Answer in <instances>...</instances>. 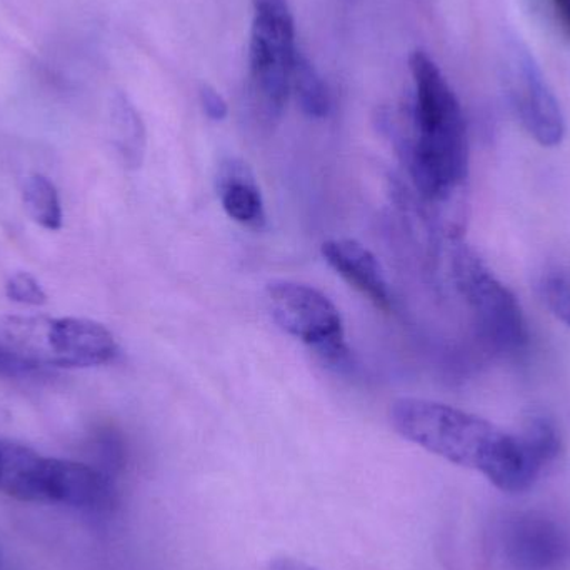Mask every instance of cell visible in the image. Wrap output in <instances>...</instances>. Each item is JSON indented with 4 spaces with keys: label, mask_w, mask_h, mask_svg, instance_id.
Listing matches in <instances>:
<instances>
[{
    "label": "cell",
    "mask_w": 570,
    "mask_h": 570,
    "mask_svg": "<svg viewBox=\"0 0 570 570\" xmlns=\"http://www.w3.org/2000/svg\"><path fill=\"white\" fill-rule=\"evenodd\" d=\"M415 83V137L411 170L429 199H444L468 176L464 114L438 63L417 50L411 56Z\"/></svg>",
    "instance_id": "1"
},
{
    "label": "cell",
    "mask_w": 570,
    "mask_h": 570,
    "mask_svg": "<svg viewBox=\"0 0 570 570\" xmlns=\"http://www.w3.org/2000/svg\"><path fill=\"white\" fill-rule=\"evenodd\" d=\"M391 422L405 441L481 474L508 435L479 415L425 399L395 401L391 407Z\"/></svg>",
    "instance_id": "2"
},
{
    "label": "cell",
    "mask_w": 570,
    "mask_h": 570,
    "mask_svg": "<svg viewBox=\"0 0 570 570\" xmlns=\"http://www.w3.org/2000/svg\"><path fill=\"white\" fill-rule=\"evenodd\" d=\"M0 342L40 372L97 367L119 354L112 332L82 317H9L0 324Z\"/></svg>",
    "instance_id": "3"
},
{
    "label": "cell",
    "mask_w": 570,
    "mask_h": 570,
    "mask_svg": "<svg viewBox=\"0 0 570 570\" xmlns=\"http://www.w3.org/2000/svg\"><path fill=\"white\" fill-rule=\"evenodd\" d=\"M454 271L459 288L489 344L505 355L522 354L531 335L524 311L511 288L469 249L455 254Z\"/></svg>",
    "instance_id": "4"
},
{
    "label": "cell",
    "mask_w": 570,
    "mask_h": 570,
    "mask_svg": "<svg viewBox=\"0 0 570 570\" xmlns=\"http://www.w3.org/2000/svg\"><path fill=\"white\" fill-rule=\"evenodd\" d=\"M250 76L271 114H279L291 96L292 70L298 50L287 0H253Z\"/></svg>",
    "instance_id": "5"
},
{
    "label": "cell",
    "mask_w": 570,
    "mask_h": 570,
    "mask_svg": "<svg viewBox=\"0 0 570 570\" xmlns=\"http://www.w3.org/2000/svg\"><path fill=\"white\" fill-rule=\"evenodd\" d=\"M267 302L274 321L288 335L311 345L328 362H345L348 351L341 312L321 291L283 281L267 287Z\"/></svg>",
    "instance_id": "6"
},
{
    "label": "cell",
    "mask_w": 570,
    "mask_h": 570,
    "mask_svg": "<svg viewBox=\"0 0 570 570\" xmlns=\"http://www.w3.org/2000/svg\"><path fill=\"white\" fill-rule=\"evenodd\" d=\"M561 434L554 422L532 417L518 434L508 432L484 475L505 494H522L541 478L542 471L561 454Z\"/></svg>",
    "instance_id": "7"
},
{
    "label": "cell",
    "mask_w": 570,
    "mask_h": 570,
    "mask_svg": "<svg viewBox=\"0 0 570 570\" xmlns=\"http://www.w3.org/2000/svg\"><path fill=\"white\" fill-rule=\"evenodd\" d=\"M505 82L515 114L529 136L542 147H556L566 136L561 106L549 89L534 57L514 46L505 60Z\"/></svg>",
    "instance_id": "8"
},
{
    "label": "cell",
    "mask_w": 570,
    "mask_h": 570,
    "mask_svg": "<svg viewBox=\"0 0 570 570\" xmlns=\"http://www.w3.org/2000/svg\"><path fill=\"white\" fill-rule=\"evenodd\" d=\"M499 551L512 570H561L570 561V531L546 512H515L499 528Z\"/></svg>",
    "instance_id": "9"
},
{
    "label": "cell",
    "mask_w": 570,
    "mask_h": 570,
    "mask_svg": "<svg viewBox=\"0 0 570 570\" xmlns=\"http://www.w3.org/2000/svg\"><path fill=\"white\" fill-rule=\"evenodd\" d=\"M57 459L0 441V492L27 502H52Z\"/></svg>",
    "instance_id": "10"
},
{
    "label": "cell",
    "mask_w": 570,
    "mask_h": 570,
    "mask_svg": "<svg viewBox=\"0 0 570 570\" xmlns=\"http://www.w3.org/2000/svg\"><path fill=\"white\" fill-rule=\"evenodd\" d=\"M325 263L345 281L367 295L382 311L391 308V292L381 264L371 250L351 239L327 240L322 246Z\"/></svg>",
    "instance_id": "11"
},
{
    "label": "cell",
    "mask_w": 570,
    "mask_h": 570,
    "mask_svg": "<svg viewBox=\"0 0 570 570\" xmlns=\"http://www.w3.org/2000/svg\"><path fill=\"white\" fill-rule=\"evenodd\" d=\"M220 203L230 219L250 229L266 226V207L253 173L240 160L224 164L219 177Z\"/></svg>",
    "instance_id": "12"
},
{
    "label": "cell",
    "mask_w": 570,
    "mask_h": 570,
    "mask_svg": "<svg viewBox=\"0 0 570 570\" xmlns=\"http://www.w3.org/2000/svg\"><path fill=\"white\" fill-rule=\"evenodd\" d=\"M110 134L122 163L132 169L139 167L146 149V129L136 107L122 94H117L110 109Z\"/></svg>",
    "instance_id": "13"
},
{
    "label": "cell",
    "mask_w": 570,
    "mask_h": 570,
    "mask_svg": "<svg viewBox=\"0 0 570 570\" xmlns=\"http://www.w3.org/2000/svg\"><path fill=\"white\" fill-rule=\"evenodd\" d=\"M23 206L33 223L47 230H59L62 227L63 214L60 206L59 190L52 180L42 174L27 177L22 189Z\"/></svg>",
    "instance_id": "14"
},
{
    "label": "cell",
    "mask_w": 570,
    "mask_h": 570,
    "mask_svg": "<svg viewBox=\"0 0 570 570\" xmlns=\"http://www.w3.org/2000/svg\"><path fill=\"white\" fill-rule=\"evenodd\" d=\"M291 90L297 97L298 106L308 117L321 119L331 110V96L324 80L301 52L292 70Z\"/></svg>",
    "instance_id": "15"
},
{
    "label": "cell",
    "mask_w": 570,
    "mask_h": 570,
    "mask_svg": "<svg viewBox=\"0 0 570 570\" xmlns=\"http://www.w3.org/2000/svg\"><path fill=\"white\" fill-rule=\"evenodd\" d=\"M542 295L552 314L570 328V273L548 274L542 283Z\"/></svg>",
    "instance_id": "16"
},
{
    "label": "cell",
    "mask_w": 570,
    "mask_h": 570,
    "mask_svg": "<svg viewBox=\"0 0 570 570\" xmlns=\"http://www.w3.org/2000/svg\"><path fill=\"white\" fill-rule=\"evenodd\" d=\"M6 295L17 304L39 307L47 302V294L39 281L29 273H16L7 279Z\"/></svg>",
    "instance_id": "17"
},
{
    "label": "cell",
    "mask_w": 570,
    "mask_h": 570,
    "mask_svg": "<svg viewBox=\"0 0 570 570\" xmlns=\"http://www.w3.org/2000/svg\"><path fill=\"white\" fill-rule=\"evenodd\" d=\"M199 97L204 112H206V116L209 117L210 120L220 122V120L226 119L229 107H227L226 100H224V97L220 96L214 87H200Z\"/></svg>",
    "instance_id": "18"
},
{
    "label": "cell",
    "mask_w": 570,
    "mask_h": 570,
    "mask_svg": "<svg viewBox=\"0 0 570 570\" xmlns=\"http://www.w3.org/2000/svg\"><path fill=\"white\" fill-rule=\"evenodd\" d=\"M267 570H318L317 568H312V566L305 564V562L297 561V559L292 558H279L276 561L271 562L269 568Z\"/></svg>",
    "instance_id": "19"
},
{
    "label": "cell",
    "mask_w": 570,
    "mask_h": 570,
    "mask_svg": "<svg viewBox=\"0 0 570 570\" xmlns=\"http://www.w3.org/2000/svg\"><path fill=\"white\" fill-rule=\"evenodd\" d=\"M552 3H554L562 23H564L566 29L570 33V0H552Z\"/></svg>",
    "instance_id": "20"
},
{
    "label": "cell",
    "mask_w": 570,
    "mask_h": 570,
    "mask_svg": "<svg viewBox=\"0 0 570 570\" xmlns=\"http://www.w3.org/2000/svg\"><path fill=\"white\" fill-rule=\"evenodd\" d=\"M0 570H2V564H0Z\"/></svg>",
    "instance_id": "21"
}]
</instances>
